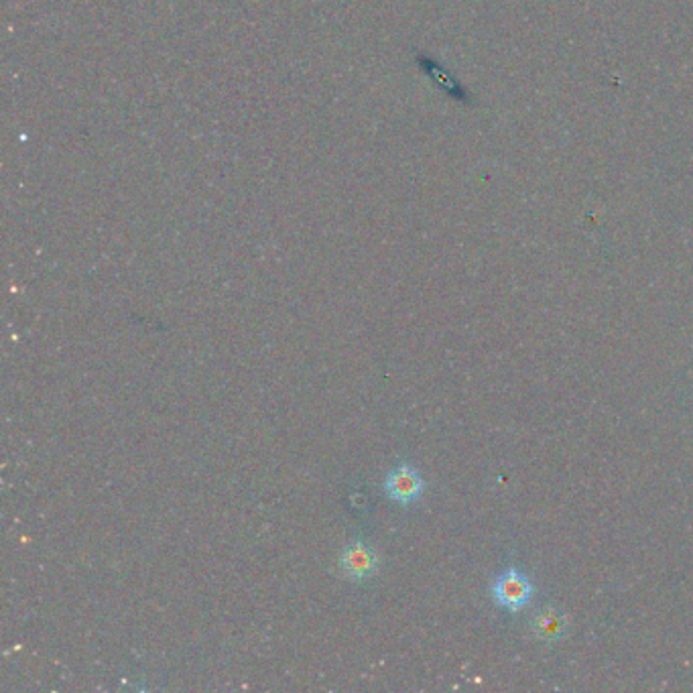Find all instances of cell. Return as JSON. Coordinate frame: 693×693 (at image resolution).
Instances as JSON below:
<instances>
[{
	"label": "cell",
	"mask_w": 693,
	"mask_h": 693,
	"mask_svg": "<svg viewBox=\"0 0 693 693\" xmlns=\"http://www.w3.org/2000/svg\"><path fill=\"white\" fill-rule=\"evenodd\" d=\"M533 594L535 586L517 567H509L492 582L494 602L509 612H521L531 602Z\"/></svg>",
	"instance_id": "1"
},
{
	"label": "cell",
	"mask_w": 693,
	"mask_h": 693,
	"mask_svg": "<svg viewBox=\"0 0 693 693\" xmlns=\"http://www.w3.org/2000/svg\"><path fill=\"white\" fill-rule=\"evenodd\" d=\"M385 490H387L391 500H395L399 504H411L423 492V478L415 468L403 464V466H397L395 470H391V474L387 476V482H385Z\"/></svg>",
	"instance_id": "2"
},
{
	"label": "cell",
	"mask_w": 693,
	"mask_h": 693,
	"mask_svg": "<svg viewBox=\"0 0 693 693\" xmlns=\"http://www.w3.org/2000/svg\"><path fill=\"white\" fill-rule=\"evenodd\" d=\"M531 628H533V635L541 643H555L567 633V616L561 610L547 606L533 616Z\"/></svg>",
	"instance_id": "4"
},
{
	"label": "cell",
	"mask_w": 693,
	"mask_h": 693,
	"mask_svg": "<svg viewBox=\"0 0 693 693\" xmlns=\"http://www.w3.org/2000/svg\"><path fill=\"white\" fill-rule=\"evenodd\" d=\"M340 567L346 578L350 580H364L370 578L376 572V555L370 545H364L360 541L348 545L342 553Z\"/></svg>",
	"instance_id": "3"
}]
</instances>
